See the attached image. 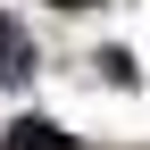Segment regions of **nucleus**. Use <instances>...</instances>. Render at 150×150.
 <instances>
[{
    "instance_id": "nucleus-1",
    "label": "nucleus",
    "mask_w": 150,
    "mask_h": 150,
    "mask_svg": "<svg viewBox=\"0 0 150 150\" xmlns=\"http://www.w3.org/2000/svg\"><path fill=\"white\" fill-rule=\"evenodd\" d=\"M0 150H75V134H59L50 117H17L8 134H0Z\"/></svg>"
},
{
    "instance_id": "nucleus-2",
    "label": "nucleus",
    "mask_w": 150,
    "mask_h": 150,
    "mask_svg": "<svg viewBox=\"0 0 150 150\" xmlns=\"http://www.w3.org/2000/svg\"><path fill=\"white\" fill-rule=\"evenodd\" d=\"M25 75H33V42L0 17V83H25Z\"/></svg>"
},
{
    "instance_id": "nucleus-3",
    "label": "nucleus",
    "mask_w": 150,
    "mask_h": 150,
    "mask_svg": "<svg viewBox=\"0 0 150 150\" xmlns=\"http://www.w3.org/2000/svg\"><path fill=\"white\" fill-rule=\"evenodd\" d=\"M50 8H100V0H50Z\"/></svg>"
}]
</instances>
